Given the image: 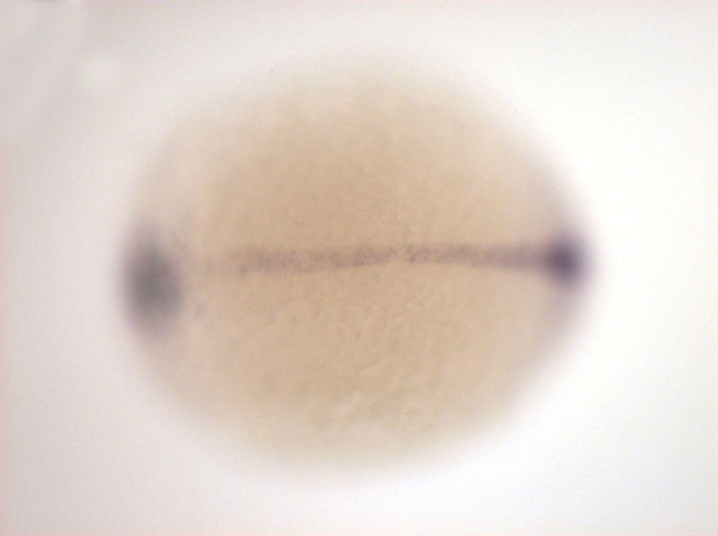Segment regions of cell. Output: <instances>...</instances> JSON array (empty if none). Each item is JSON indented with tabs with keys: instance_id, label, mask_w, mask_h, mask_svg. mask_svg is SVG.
Listing matches in <instances>:
<instances>
[{
	"instance_id": "6da1fadb",
	"label": "cell",
	"mask_w": 718,
	"mask_h": 536,
	"mask_svg": "<svg viewBox=\"0 0 718 536\" xmlns=\"http://www.w3.org/2000/svg\"><path fill=\"white\" fill-rule=\"evenodd\" d=\"M121 274L130 325L142 336H158L179 312L182 294L177 273L152 229L139 226L131 233Z\"/></svg>"
}]
</instances>
